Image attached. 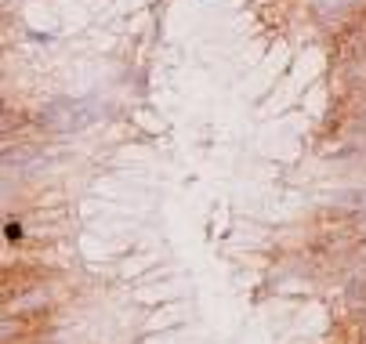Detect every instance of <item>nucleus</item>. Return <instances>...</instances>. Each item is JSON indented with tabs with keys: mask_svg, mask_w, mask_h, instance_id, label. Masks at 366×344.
<instances>
[{
	"mask_svg": "<svg viewBox=\"0 0 366 344\" xmlns=\"http://www.w3.org/2000/svg\"><path fill=\"white\" fill-rule=\"evenodd\" d=\"M359 301H362V308H366V283L359 286Z\"/></svg>",
	"mask_w": 366,
	"mask_h": 344,
	"instance_id": "obj_1",
	"label": "nucleus"
}]
</instances>
